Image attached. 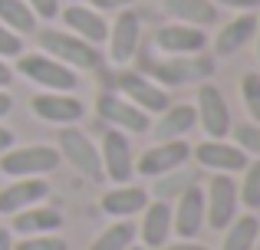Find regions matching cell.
<instances>
[{
  "instance_id": "1",
  "label": "cell",
  "mask_w": 260,
  "mask_h": 250,
  "mask_svg": "<svg viewBox=\"0 0 260 250\" xmlns=\"http://www.w3.org/2000/svg\"><path fill=\"white\" fill-rule=\"evenodd\" d=\"M145 76L155 86H188V83H208L214 76V59L211 56H165V59H148Z\"/></svg>"
},
{
  "instance_id": "2",
  "label": "cell",
  "mask_w": 260,
  "mask_h": 250,
  "mask_svg": "<svg viewBox=\"0 0 260 250\" xmlns=\"http://www.w3.org/2000/svg\"><path fill=\"white\" fill-rule=\"evenodd\" d=\"M40 50L46 53V56H53V59H59L63 66H70V69H86V73H92V69H99L102 66V53H99V46H92V43H86V40H79V37H73V33H63V30H40Z\"/></svg>"
},
{
  "instance_id": "3",
  "label": "cell",
  "mask_w": 260,
  "mask_h": 250,
  "mask_svg": "<svg viewBox=\"0 0 260 250\" xmlns=\"http://www.w3.org/2000/svg\"><path fill=\"white\" fill-rule=\"evenodd\" d=\"M17 73L30 83L43 86L46 92H73L79 86L76 69L63 66L59 59L46 56V53H20L17 56Z\"/></svg>"
},
{
  "instance_id": "4",
  "label": "cell",
  "mask_w": 260,
  "mask_h": 250,
  "mask_svg": "<svg viewBox=\"0 0 260 250\" xmlns=\"http://www.w3.org/2000/svg\"><path fill=\"white\" fill-rule=\"evenodd\" d=\"M59 148L53 145H20L0 155V171L7 178H43L59 168Z\"/></svg>"
},
{
  "instance_id": "5",
  "label": "cell",
  "mask_w": 260,
  "mask_h": 250,
  "mask_svg": "<svg viewBox=\"0 0 260 250\" xmlns=\"http://www.w3.org/2000/svg\"><path fill=\"white\" fill-rule=\"evenodd\" d=\"M56 141H59V158H66L79 174H86L89 181H102L106 178V174H102L99 148H95V141L89 138L86 132H79V128H73V125H63Z\"/></svg>"
},
{
  "instance_id": "6",
  "label": "cell",
  "mask_w": 260,
  "mask_h": 250,
  "mask_svg": "<svg viewBox=\"0 0 260 250\" xmlns=\"http://www.w3.org/2000/svg\"><path fill=\"white\" fill-rule=\"evenodd\" d=\"M237 181L231 174H211L208 191H204V221H208L214 231H224L231 221L237 218Z\"/></svg>"
},
{
  "instance_id": "7",
  "label": "cell",
  "mask_w": 260,
  "mask_h": 250,
  "mask_svg": "<svg viewBox=\"0 0 260 250\" xmlns=\"http://www.w3.org/2000/svg\"><path fill=\"white\" fill-rule=\"evenodd\" d=\"M198 125L204 128L208 138H228L231 135V105L224 99V92L214 83L198 86V102H194Z\"/></svg>"
},
{
  "instance_id": "8",
  "label": "cell",
  "mask_w": 260,
  "mask_h": 250,
  "mask_svg": "<svg viewBox=\"0 0 260 250\" xmlns=\"http://www.w3.org/2000/svg\"><path fill=\"white\" fill-rule=\"evenodd\" d=\"M95 112H99L102 122H109L112 128H119V132H125V135H145L148 128H152V116H145L139 105L122 99L119 92H102V96L95 99Z\"/></svg>"
},
{
  "instance_id": "9",
  "label": "cell",
  "mask_w": 260,
  "mask_h": 250,
  "mask_svg": "<svg viewBox=\"0 0 260 250\" xmlns=\"http://www.w3.org/2000/svg\"><path fill=\"white\" fill-rule=\"evenodd\" d=\"M102 174H106L112 185H128L135 174V158H132V141H128L125 132L119 128H109L102 135Z\"/></svg>"
},
{
  "instance_id": "10",
  "label": "cell",
  "mask_w": 260,
  "mask_h": 250,
  "mask_svg": "<svg viewBox=\"0 0 260 250\" xmlns=\"http://www.w3.org/2000/svg\"><path fill=\"white\" fill-rule=\"evenodd\" d=\"M188 158H191V145L184 138L158 141V145L145 148V152L139 155V161H135V174H142V178H161V174L188 165Z\"/></svg>"
},
{
  "instance_id": "11",
  "label": "cell",
  "mask_w": 260,
  "mask_h": 250,
  "mask_svg": "<svg viewBox=\"0 0 260 250\" xmlns=\"http://www.w3.org/2000/svg\"><path fill=\"white\" fill-rule=\"evenodd\" d=\"M119 89H122V99H128L132 105H139L145 116H161V112L172 105L168 92L161 86H155L145 73H135V69H125L119 76Z\"/></svg>"
},
{
  "instance_id": "12",
  "label": "cell",
  "mask_w": 260,
  "mask_h": 250,
  "mask_svg": "<svg viewBox=\"0 0 260 250\" xmlns=\"http://www.w3.org/2000/svg\"><path fill=\"white\" fill-rule=\"evenodd\" d=\"M191 155H194V161L201 168H208V171L214 174H237L247 168L250 155H244L237 145H231V141L224 138H208L201 141L198 148H191Z\"/></svg>"
},
{
  "instance_id": "13",
  "label": "cell",
  "mask_w": 260,
  "mask_h": 250,
  "mask_svg": "<svg viewBox=\"0 0 260 250\" xmlns=\"http://www.w3.org/2000/svg\"><path fill=\"white\" fill-rule=\"evenodd\" d=\"M175 201L178 204L172 207V234H178V240H194L204 227V188L194 185Z\"/></svg>"
},
{
  "instance_id": "14",
  "label": "cell",
  "mask_w": 260,
  "mask_h": 250,
  "mask_svg": "<svg viewBox=\"0 0 260 250\" xmlns=\"http://www.w3.org/2000/svg\"><path fill=\"white\" fill-rule=\"evenodd\" d=\"M33 116L53 125H76L86 116V105L73 92H40L33 96Z\"/></svg>"
},
{
  "instance_id": "15",
  "label": "cell",
  "mask_w": 260,
  "mask_h": 250,
  "mask_svg": "<svg viewBox=\"0 0 260 250\" xmlns=\"http://www.w3.org/2000/svg\"><path fill=\"white\" fill-rule=\"evenodd\" d=\"M139 40H142V20L139 13L132 10H119V17H115V23L109 26V59L119 66H125L128 59L135 56V50H139Z\"/></svg>"
},
{
  "instance_id": "16",
  "label": "cell",
  "mask_w": 260,
  "mask_h": 250,
  "mask_svg": "<svg viewBox=\"0 0 260 250\" xmlns=\"http://www.w3.org/2000/svg\"><path fill=\"white\" fill-rule=\"evenodd\" d=\"M208 37L201 26H188V23H168L155 30V46L168 56H194L204 50Z\"/></svg>"
},
{
  "instance_id": "17",
  "label": "cell",
  "mask_w": 260,
  "mask_h": 250,
  "mask_svg": "<svg viewBox=\"0 0 260 250\" xmlns=\"http://www.w3.org/2000/svg\"><path fill=\"white\" fill-rule=\"evenodd\" d=\"M46 194H50V185L43 178H13V185L0 188V214L13 218L17 211L40 204Z\"/></svg>"
},
{
  "instance_id": "18",
  "label": "cell",
  "mask_w": 260,
  "mask_h": 250,
  "mask_svg": "<svg viewBox=\"0 0 260 250\" xmlns=\"http://www.w3.org/2000/svg\"><path fill=\"white\" fill-rule=\"evenodd\" d=\"M59 13H63V23L70 26L73 37L86 40V43H92V46L106 43L109 23H106V17H102L99 10H92V7H86V4H70L66 10H59Z\"/></svg>"
},
{
  "instance_id": "19",
  "label": "cell",
  "mask_w": 260,
  "mask_h": 250,
  "mask_svg": "<svg viewBox=\"0 0 260 250\" xmlns=\"http://www.w3.org/2000/svg\"><path fill=\"white\" fill-rule=\"evenodd\" d=\"M139 237L145 250H161L172 237V204L168 201H148L142 211Z\"/></svg>"
},
{
  "instance_id": "20",
  "label": "cell",
  "mask_w": 260,
  "mask_h": 250,
  "mask_svg": "<svg viewBox=\"0 0 260 250\" xmlns=\"http://www.w3.org/2000/svg\"><path fill=\"white\" fill-rule=\"evenodd\" d=\"M148 191L145 188H139V185H115L112 191H106L102 194V211L109 214V218H119V221H132L135 214H142L145 211V204H148Z\"/></svg>"
},
{
  "instance_id": "21",
  "label": "cell",
  "mask_w": 260,
  "mask_h": 250,
  "mask_svg": "<svg viewBox=\"0 0 260 250\" xmlns=\"http://www.w3.org/2000/svg\"><path fill=\"white\" fill-rule=\"evenodd\" d=\"M63 227V214L53 211V207H26V211H17L10 221V234H20V237H37V234H53Z\"/></svg>"
},
{
  "instance_id": "22",
  "label": "cell",
  "mask_w": 260,
  "mask_h": 250,
  "mask_svg": "<svg viewBox=\"0 0 260 250\" xmlns=\"http://www.w3.org/2000/svg\"><path fill=\"white\" fill-rule=\"evenodd\" d=\"M254 33H257V17L241 13V17H234L231 23L221 26V33L214 37V53L217 56H234L237 50H244L254 40Z\"/></svg>"
},
{
  "instance_id": "23",
  "label": "cell",
  "mask_w": 260,
  "mask_h": 250,
  "mask_svg": "<svg viewBox=\"0 0 260 250\" xmlns=\"http://www.w3.org/2000/svg\"><path fill=\"white\" fill-rule=\"evenodd\" d=\"M168 17H175V23L188 26H211L217 23V4L214 0H161Z\"/></svg>"
},
{
  "instance_id": "24",
  "label": "cell",
  "mask_w": 260,
  "mask_h": 250,
  "mask_svg": "<svg viewBox=\"0 0 260 250\" xmlns=\"http://www.w3.org/2000/svg\"><path fill=\"white\" fill-rule=\"evenodd\" d=\"M194 125H198L194 105H188V102L168 105V109L161 112V119L155 122V138H158V141H175V138H184V135H188Z\"/></svg>"
},
{
  "instance_id": "25",
  "label": "cell",
  "mask_w": 260,
  "mask_h": 250,
  "mask_svg": "<svg viewBox=\"0 0 260 250\" xmlns=\"http://www.w3.org/2000/svg\"><path fill=\"white\" fill-rule=\"evenodd\" d=\"M198 168H188V165H181V168H175V171H168V174H161V178H155V188H152V194H155V201H172L178 198V194H184L188 188H194L198 185Z\"/></svg>"
},
{
  "instance_id": "26",
  "label": "cell",
  "mask_w": 260,
  "mask_h": 250,
  "mask_svg": "<svg viewBox=\"0 0 260 250\" xmlns=\"http://www.w3.org/2000/svg\"><path fill=\"white\" fill-rule=\"evenodd\" d=\"M257 234H260V221L254 214H241V218H234L224 227L221 250H254Z\"/></svg>"
},
{
  "instance_id": "27",
  "label": "cell",
  "mask_w": 260,
  "mask_h": 250,
  "mask_svg": "<svg viewBox=\"0 0 260 250\" xmlns=\"http://www.w3.org/2000/svg\"><path fill=\"white\" fill-rule=\"evenodd\" d=\"M0 23H4L7 30L20 33V37L37 33V17H33V10L26 7V0H0Z\"/></svg>"
},
{
  "instance_id": "28",
  "label": "cell",
  "mask_w": 260,
  "mask_h": 250,
  "mask_svg": "<svg viewBox=\"0 0 260 250\" xmlns=\"http://www.w3.org/2000/svg\"><path fill=\"white\" fill-rule=\"evenodd\" d=\"M135 237H139V227H135L132 221H115L112 227H106V231L89 244V250H128L135 244Z\"/></svg>"
},
{
  "instance_id": "29",
  "label": "cell",
  "mask_w": 260,
  "mask_h": 250,
  "mask_svg": "<svg viewBox=\"0 0 260 250\" xmlns=\"http://www.w3.org/2000/svg\"><path fill=\"white\" fill-rule=\"evenodd\" d=\"M237 198L247 211H260V158L247 161L244 168V181L237 185Z\"/></svg>"
},
{
  "instance_id": "30",
  "label": "cell",
  "mask_w": 260,
  "mask_h": 250,
  "mask_svg": "<svg viewBox=\"0 0 260 250\" xmlns=\"http://www.w3.org/2000/svg\"><path fill=\"white\" fill-rule=\"evenodd\" d=\"M234 145L241 148L244 155H254V158H260V125L257 122L234 125Z\"/></svg>"
},
{
  "instance_id": "31",
  "label": "cell",
  "mask_w": 260,
  "mask_h": 250,
  "mask_svg": "<svg viewBox=\"0 0 260 250\" xmlns=\"http://www.w3.org/2000/svg\"><path fill=\"white\" fill-rule=\"evenodd\" d=\"M241 96H244V105H247L250 119L260 125V76L257 73H247L241 79Z\"/></svg>"
},
{
  "instance_id": "32",
  "label": "cell",
  "mask_w": 260,
  "mask_h": 250,
  "mask_svg": "<svg viewBox=\"0 0 260 250\" xmlns=\"http://www.w3.org/2000/svg\"><path fill=\"white\" fill-rule=\"evenodd\" d=\"M13 250H70V244L56 234H37V237H23L20 244H13Z\"/></svg>"
},
{
  "instance_id": "33",
  "label": "cell",
  "mask_w": 260,
  "mask_h": 250,
  "mask_svg": "<svg viewBox=\"0 0 260 250\" xmlns=\"http://www.w3.org/2000/svg\"><path fill=\"white\" fill-rule=\"evenodd\" d=\"M23 53V37L0 23V59H17Z\"/></svg>"
},
{
  "instance_id": "34",
  "label": "cell",
  "mask_w": 260,
  "mask_h": 250,
  "mask_svg": "<svg viewBox=\"0 0 260 250\" xmlns=\"http://www.w3.org/2000/svg\"><path fill=\"white\" fill-rule=\"evenodd\" d=\"M26 7L33 10V17H43V20H53L59 17V0H26Z\"/></svg>"
},
{
  "instance_id": "35",
  "label": "cell",
  "mask_w": 260,
  "mask_h": 250,
  "mask_svg": "<svg viewBox=\"0 0 260 250\" xmlns=\"http://www.w3.org/2000/svg\"><path fill=\"white\" fill-rule=\"evenodd\" d=\"M132 4V0H89V7H92V10H125V7Z\"/></svg>"
},
{
  "instance_id": "36",
  "label": "cell",
  "mask_w": 260,
  "mask_h": 250,
  "mask_svg": "<svg viewBox=\"0 0 260 250\" xmlns=\"http://www.w3.org/2000/svg\"><path fill=\"white\" fill-rule=\"evenodd\" d=\"M221 7H231V10H257L260 0H214Z\"/></svg>"
},
{
  "instance_id": "37",
  "label": "cell",
  "mask_w": 260,
  "mask_h": 250,
  "mask_svg": "<svg viewBox=\"0 0 260 250\" xmlns=\"http://www.w3.org/2000/svg\"><path fill=\"white\" fill-rule=\"evenodd\" d=\"M161 250H211V247L198 244V240H175V244H165Z\"/></svg>"
},
{
  "instance_id": "38",
  "label": "cell",
  "mask_w": 260,
  "mask_h": 250,
  "mask_svg": "<svg viewBox=\"0 0 260 250\" xmlns=\"http://www.w3.org/2000/svg\"><path fill=\"white\" fill-rule=\"evenodd\" d=\"M10 83H13V69L7 66V59H0V89H7Z\"/></svg>"
},
{
  "instance_id": "39",
  "label": "cell",
  "mask_w": 260,
  "mask_h": 250,
  "mask_svg": "<svg viewBox=\"0 0 260 250\" xmlns=\"http://www.w3.org/2000/svg\"><path fill=\"white\" fill-rule=\"evenodd\" d=\"M7 148H13V132H10V128H4V125H0V155H4Z\"/></svg>"
},
{
  "instance_id": "40",
  "label": "cell",
  "mask_w": 260,
  "mask_h": 250,
  "mask_svg": "<svg viewBox=\"0 0 260 250\" xmlns=\"http://www.w3.org/2000/svg\"><path fill=\"white\" fill-rule=\"evenodd\" d=\"M0 250H13V234H10V227H0Z\"/></svg>"
},
{
  "instance_id": "41",
  "label": "cell",
  "mask_w": 260,
  "mask_h": 250,
  "mask_svg": "<svg viewBox=\"0 0 260 250\" xmlns=\"http://www.w3.org/2000/svg\"><path fill=\"white\" fill-rule=\"evenodd\" d=\"M10 109H13V99L7 96L4 89H0V119H4V116H10Z\"/></svg>"
},
{
  "instance_id": "42",
  "label": "cell",
  "mask_w": 260,
  "mask_h": 250,
  "mask_svg": "<svg viewBox=\"0 0 260 250\" xmlns=\"http://www.w3.org/2000/svg\"><path fill=\"white\" fill-rule=\"evenodd\" d=\"M254 37H257V56H260V20H257V33Z\"/></svg>"
},
{
  "instance_id": "43",
  "label": "cell",
  "mask_w": 260,
  "mask_h": 250,
  "mask_svg": "<svg viewBox=\"0 0 260 250\" xmlns=\"http://www.w3.org/2000/svg\"><path fill=\"white\" fill-rule=\"evenodd\" d=\"M254 250H260V234H257V244H254Z\"/></svg>"
},
{
  "instance_id": "44",
  "label": "cell",
  "mask_w": 260,
  "mask_h": 250,
  "mask_svg": "<svg viewBox=\"0 0 260 250\" xmlns=\"http://www.w3.org/2000/svg\"><path fill=\"white\" fill-rule=\"evenodd\" d=\"M128 250H145V247H135V244H132V247H128Z\"/></svg>"
},
{
  "instance_id": "45",
  "label": "cell",
  "mask_w": 260,
  "mask_h": 250,
  "mask_svg": "<svg viewBox=\"0 0 260 250\" xmlns=\"http://www.w3.org/2000/svg\"><path fill=\"white\" fill-rule=\"evenodd\" d=\"M70 4H79V0H70Z\"/></svg>"
}]
</instances>
